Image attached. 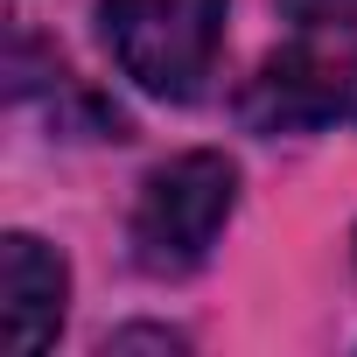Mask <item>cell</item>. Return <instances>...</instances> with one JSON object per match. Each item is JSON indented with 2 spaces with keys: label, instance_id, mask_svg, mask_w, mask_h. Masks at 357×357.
Returning <instances> with one entry per match:
<instances>
[{
  "label": "cell",
  "instance_id": "1",
  "mask_svg": "<svg viewBox=\"0 0 357 357\" xmlns=\"http://www.w3.org/2000/svg\"><path fill=\"white\" fill-rule=\"evenodd\" d=\"M231 211H238V168L211 147L175 154L168 168L147 175V190L133 204V259L154 280L197 273L211 259L218 231L231 225Z\"/></svg>",
  "mask_w": 357,
  "mask_h": 357
},
{
  "label": "cell",
  "instance_id": "2",
  "mask_svg": "<svg viewBox=\"0 0 357 357\" xmlns=\"http://www.w3.org/2000/svg\"><path fill=\"white\" fill-rule=\"evenodd\" d=\"M105 43L119 70L147 91L183 105L204 91L218 43H225V0H105Z\"/></svg>",
  "mask_w": 357,
  "mask_h": 357
},
{
  "label": "cell",
  "instance_id": "3",
  "mask_svg": "<svg viewBox=\"0 0 357 357\" xmlns=\"http://www.w3.org/2000/svg\"><path fill=\"white\" fill-rule=\"evenodd\" d=\"M238 119L252 133H329L357 126V36L350 29H308L301 43L273 50L259 77L238 98Z\"/></svg>",
  "mask_w": 357,
  "mask_h": 357
},
{
  "label": "cell",
  "instance_id": "4",
  "mask_svg": "<svg viewBox=\"0 0 357 357\" xmlns=\"http://www.w3.org/2000/svg\"><path fill=\"white\" fill-rule=\"evenodd\" d=\"M63 294H70V273H63V259L36 231H8L0 238V343L8 350L29 357V350L56 343Z\"/></svg>",
  "mask_w": 357,
  "mask_h": 357
},
{
  "label": "cell",
  "instance_id": "5",
  "mask_svg": "<svg viewBox=\"0 0 357 357\" xmlns=\"http://www.w3.org/2000/svg\"><path fill=\"white\" fill-rule=\"evenodd\" d=\"M294 29H357V0H280Z\"/></svg>",
  "mask_w": 357,
  "mask_h": 357
}]
</instances>
